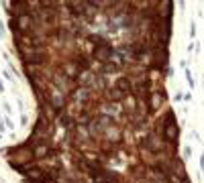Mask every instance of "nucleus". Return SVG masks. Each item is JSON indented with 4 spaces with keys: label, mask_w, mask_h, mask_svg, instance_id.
Returning a JSON list of instances; mask_svg holds the SVG:
<instances>
[{
    "label": "nucleus",
    "mask_w": 204,
    "mask_h": 183,
    "mask_svg": "<svg viewBox=\"0 0 204 183\" xmlns=\"http://www.w3.org/2000/svg\"><path fill=\"white\" fill-rule=\"evenodd\" d=\"M4 130H6V124H4V122H0V134H2Z\"/></svg>",
    "instance_id": "f257e3e1"
},
{
    "label": "nucleus",
    "mask_w": 204,
    "mask_h": 183,
    "mask_svg": "<svg viewBox=\"0 0 204 183\" xmlns=\"http://www.w3.org/2000/svg\"><path fill=\"white\" fill-rule=\"evenodd\" d=\"M2 35H4V24L0 23V37H2Z\"/></svg>",
    "instance_id": "f03ea898"
}]
</instances>
